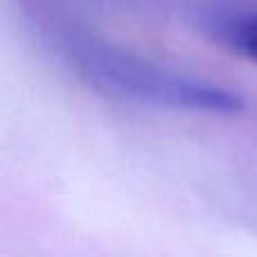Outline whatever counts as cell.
I'll return each mask as SVG.
<instances>
[{
    "instance_id": "1",
    "label": "cell",
    "mask_w": 257,
    "mask_h": 257,
    "mask_svg": "<svg viewBox=\"0 0 257 257\" xmlns=\"http://www.w3.org/2000/svg\"><path fill=\"white\" fill-rule=\"evenodd\" d=\"M63 54L90 88L122 102L210 115H237L246 108V99L237 90L174 70L93 36H70L63 43Z\"/></svg>"
},
{
    "instance_id": "2",
    "label": "cell",
    "mask_w": 257,
    "mask_h": 257,
    "mask_svg": "<svg viewBox=\"0 0 257 257\" xmlns=\"http://www.w3.org/2000/svg\"><path fill=\"white\" fill-rule=\"evenodd\" d=\"M203 27L223 48L257 63V12H219L208 16Z\"/></svg>"
}]
</instances>
